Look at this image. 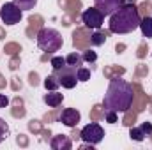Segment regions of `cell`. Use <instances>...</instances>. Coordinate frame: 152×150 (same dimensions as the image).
Listing matches in <instances>:
<instances>
[{"label": "cell", "instance_id": "1", "mask_svg": "<svg viewBox=\"0 0 152 150\" xmlns=\"http://www.w3.org/2000/svg\"><path fill=\"white\" fill-rule=\"evenodd\" d=\"M133 101H134V90L131 83H127L122 78H113L103 97V108L104 111L124 113L133 106Z\"/></svg>", "mask_w": 152, "mask_h": 150}, {"label": "cell", "instance_id": "2", "mask_svg": "<svg viewBox=\"0 0 152 150\" xmlns=\"http://www.w3.org/2000/svg\"><path fill=\"white\" fill-rule=\"evenodd\" d=\"M140 21H142L140 12H138L136 5L131 2V4H124L113 14H110L108 28H110L112 34L124 36V34H129V32L140 28Z\"/></svg>", "mask_w": 152, "mask_h": 150}, {"label": "cell", "instance_id": "3", "mask_svg": "<svg viewBox=\"0 0 152 150\" xmlns=\"http://www.w3.org/2000/svg\"><path fill=\"white\" fill-rule=\"evenodd\" d=\"M36 42H37L39 50H42L44 53H55L62 48L64 41H62V36L58 30L55 28H41L37 32V37H36Z\"/></svg>", "mask_w": 152, "mask_h": 150}, {"label": "cell", "instance_id": "4", "mask_svg": "<svg viewBox=\"0 0 152 150\" xmlns=\"http://www.w3.org/2000/svg\"><path fill=\"white\" fill-rule=\"evenodd\" d=\"M80 138H81L87 145H99V143L103 141V138H104V129H103L99 124L90 122V124H87V125L81 129Z\"/></svg>", "mask_w": 152, "mask_h": 150}, {"label": "cell", "instance_id": "5", "mask_svg": "<svg viewBox=\"0 0 152 150\" xmlns=\"http://www.w3.org/2000/svg\"><path fill=\"white\" fill-rule=\"evenodd\" d=\"M23 18V11L14 4V2H5L0 7V20L5 25H16Z\"/></svg>", "mask_w": 152, "mask_h": 150}, {"label": "cell", "instance_id": "6", "mask_svg": "<svg viewBox=\"0 0 152 150\" xmlns=\"http://www.w3.org/2000/svg\"><path fill=\"white\" fill-rule=\"evenodd\" d=\"M81 21L85 23L87 28L99 30L103 27V23H104V16L97 7H88V9H85L81 12Z\"/></svg>", "mask_w": 152, "mask_h": 150}, {"label": "cell", "instance_id": "7", "mask_svg": "<svg viewBox=\"0 0 152 150\" xmlns=\"http://www.w3.org/2000/svg\"><path fill=\"white\" fill-rule=\"evenodd\" d=\"M76 69H78V67L66 66L64 69L55 71V73H57V78H58V81H60V87H64V88H75L76 83H78V78H76Z\"/></svg>", "mask_w": 152, "mask_h": 150}, {"label": "cell", "instance_id": "8", "mask_svg": "<svg viewBox=\"0 0 152 150\" xmlns=\"http://www.w3.org/2000/svg\"><path fill=\"white\" fill-rule=\"evenodd\" d=\"M124 4H126V0H94V7H97L103 12L104 18L113 14L115 11L120 9Z\"/></svg>", "mask_w": 152, "mask_h": 150}, {"label": "cell", "instance_id": "9", "mask_svg": "<svg viewBox=\"0 0 152 150\" xmlns=\"http://www.w3.org/2000/svg\"><path fill=\"white\" fill-rule=\"evenodd\" d=\"M58 120L66 127H76L80 124V120H81V113L78 111V110H75V108H66V110H62Z\"/></svg>", "mask_w": 152, "mask_h": 150}, {"label": "cell", "instance_id": "10", "mask_svg": "<svg viewBox=\"0 0 152 150\" xmlns=\"http://www.w3.org/2000/svg\"><path fill=\"white\" fill-rule=\"evenodd\" d=\"M42 101H44L50 108H57V106H60V104H62L64 95H62L60 92H57V90H48V94H44Z\"/></svg>", "mask_w": 152, "mask_h": 150}, {"label": "cell", "instance_id": "11", "mask_svg": "<svg viewBox=\"0 0 152 150\" xmlns=\"http://www.w3.org/2000/svg\"><path fill=\"white\" fill-rule=\"evenodd\" d=\"M71 147H73L71 140L64 134L53 136V140H51V149L53 150H71Z\"/></svg>", "mask_w": 152, "mask_h": 150}, {"label": "cell", "instance_id": "12", "mask_svg": "<svg viewBox=\"0 0 152 150\" xmlns=\"http://www.w3.org/2000/svg\"><path fill=\"white\" fill-rule=\"evenodd\" d=\"M140 30H142V34H143L145 37L152 39V18L145 16V18L140 21Z\"/></svg>", "mask_w": 152, "mask_h": 150}, {"label": "cell", "instance_id": "13", "mask_svg": "<svg viewBox=\"0 0 152 150\" xmlns=\"http://www.w3.org/2000/svg\"><path fill=\"white\" fill-rule=\"evenodd\" d=\"M58 87H60V81H58L57 74H50L44 79V88L46 90H58Z\"/></svg>", "mask_w": 152, "mask_h": 150}, {"label": "cell", "instance_id": "14", "mask_svg": "<svg viewBox=\"0 0 152 150\" xmlns=\"http://www.w3.org/2000/svg\"><path fill=\"white\" fill-rule=\"evenodd\" d=\"M66 62H67V66L80 67L81 62H83V55H80V53H69V55L66 57Z\"/></svg>", "mask_w": 152, "mask_h": 150}, {"label": "cell", "instance_id": "15", "mask_svg": "<svg viewBox=\"0 0 152 150\" xmlns=\"http://www.w3.org/2000/svg\"><path fill=\"white\" fill-rule=\"evenodd\" d=\"M21 11H30V9H34L36 5H37V0H12Z\"/></svg>", "mask_w": 152, "mask_h": 150}, {"label": "cell", "instance_id": "16", "mask_svg": "<svg viewBox=\"0 0 152 150\" xmlns=\"http://www.w3.org/2000/svg\"><path fill=\"white\" fill-rule=\"evenodd\" d=\"M90 42H92L94 46H101V44L106 42V36H104L103 32H97V30H96V32L92 34V37H90Z\"/></svg>", "mask_w": 152, "mask_h": 150}, {"label": "cell", "instance_id": "17", "mask_svg": "<svg viewBox=\"0 0 152 150\" xmlns=\"http://www.w3.org/2000/svg\"><path fill=\"white\" fill-rule=\"evenodd\" d=\"M66 66H67V62H66L64 57H53V58H51V67H53V71L64 69Z\"/></svg>", "mask_w": 152, "mask_h": 150}, {"label": "cell", "instance_id": "18", "mask_svg": "<svg viewBox=\"0 0 152 150\" xmlns=\"http://www.w3.org/2000/svg\"><path fill=\"white\" fill-rule=\"evenodd\" d=\"M129 136H131V140H134V141H143V140H145V134H143V131H142L140 127H131Z\"/></svg>", "mask_w": 152, "mask_h": 150}, {"label": "cell", "instance_id": "19", "mask_svg": "<svg viewBox=\"0 0 152 150\" xmlns=\"http://www.w3.org/2000/svg\"><path fill=\"white\" fill-rule=\"evenodd\" d=\"M76 78H78V81H88L90 79V69L78 67L76 69Z\"/></svg>", "mask_w": 152, "mask_h": 150}, {"label": "cell", "instance_id": "20", "mask_svg": "<svg viewBox=\"0 0 152 150\" xmlns=\"http://www.w3.org/2000/svg\"><path fill=\"white\" fill-rule=\"evenodd\" d=\"M7 136H9V125H7V122H5L4 118H0V143H2Z\"/></svg>", "mask_w": 152, "mask_h": 150}, {"label": "cell", "instance_id": "21", "mask_svg": "<svg viewBox=\"0 0 152 150\" xmlns=\"http://www.w3.org/2000/svg\"><path fill=\"white\" fill-rule=\"evenodd\" d=\"M83 60H85V62H96V60H97L96 51H90V50L85 51V53H83Z\"/></svg>", "mask_w": 152, "mask_h": 150}, {"label": "cell", "instance_id": "22", "mask_svg": "<svg viewBox=\"0 0 152 150\" xmlns=\"http://www.w3.org/2000/svg\"><path fill=\"white\" fill-rule=\"evenodd\" d=\"M140 129L143 131V134H145V136L152 134V124H151V122H143V124L140 125Z\"/></svg>", "mask_w": 152, "mask_h": 150}, {"label": "cell", "instance_id": "23", "mask_svg": "<svg viewBox=\"0 0 152 150\" xmlns=\"http://www.w3.org/2000/svg\"><path fill=\"white\" fill-rule=\"evenodd\" d=\"M117 118H118V113L117 111H106V122L108 124H115Z\"/></svg>", "mask_w": 152, "mask_h": 150}, {"label": "cell", "instance_id": "24", "mask_svg": "<svg viewBox=\"0 0 152 150\" xmlns=\"http://www.w3.org/2000/svg\"><path fill=\"white\" fill-rule=\"evenodd\" d=\"M9 106V97L5 94H0V108H7Z\"/></svg>", "mask_w": 152, "mask_h": 150}]
</instances>
